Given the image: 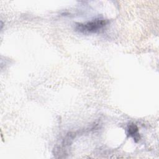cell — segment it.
Returning a JSON list of instances; mask_svg holds the SVG:
<instances>
[{"label":"cell","instance_id":"cell-1","mask_svg":"<svg viewBox=\"0 0 159 159\" xmlns=\"http://www.w3.org/2000/svg\"><path fill=\"white\" fill-rule=\"evenodd\" d=\"M107 21L104 19H95L86 23H78L76 25V30L80 32L88 34L98 32L106 24Z\"/></svg>","mask_w":159,"mask_h":159},{"label":"cell","instance_id":"cell-2","mask_svg":"<svg viewBox=\"0 0 159 159\" xmlns=\"http://www.w3.org/2000/svg\"><path fill=\"white\" fill-rule=\"evenodd\" d=\"M127 134L129 136L132 137L134 140H139V135L138 134V128L134 124H130L127 129Z\"/></svg>","mask_w":159,"mask_h":159}]
</instances>
